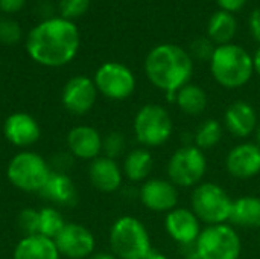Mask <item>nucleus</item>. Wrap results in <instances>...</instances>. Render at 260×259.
Segmentation results:
<instances>
[{
  "instance_id": "nucleus-24",
  "label": "nucleus",
  "mask_w": 260,
  "mask_h": 259,
  "mask_svg": "<svg viewBox=\"0 0 260 259\" xmlns=\"http://www.w3.org/2000/svg\"><path fill=\"white\" fill-rule=\"evenodd\" d=\"M178 108L187 116H200L207 108V95L197 84H186L175 95Z\"/></svg>"
},
{
  "instance_id": "nucleus-7",
  "label": "nucleus",
  "mask_w": 260,
  "mask_h": 259,
  "mask_svg": "<svg viewBox=\"0 0 260 259\" xmlns=\"http://www.w3.org/2000/svg\"><path fill=\"white\" fill-rule=\"evenodd\" d=\"M6 176L14 188L24 192H40L50 176V168L40 154L20 151L11 159Z\"/></svg>"
},
{
  "instance_id": "nucleus-4",
  "label": "nucleus",
  "mask_w": 260,
  "mask_h": 259,
  "mask_svg": "<svg viewBox=\"0 0 260 259\" xmlns=\"http://www.w3.org/2000/svg\"><path fill=\"white\" fill-rule=\"evenodd\" d=\"M111 253L117 259H146L154 250L145 224L131 215L117 218L110 229Z\"/></svg>"
},
{
  "instance_id": "nucleus-18",
  "label": "nucleus",
  "mask_w": 260,
  "mask_h": 259,
  "mask_svg": "<svg viewBox=\"0 0 260 259\" xmlns=\"http://www.w3.org/2000/svg\"><path fill=\"white\" fill-rule=\"evenodd\" d=\"M67 148L76 159L94 160L102 153V136L93 127L78 125L67 134Z\"/></svg>"
},
{
  "instance_id": "nucleus-23",
  "label": "nucleus",
  "mask_w": 260,
  "mask_h": 259,
  "mask_svg": "<svg viewBox=\"0 0 260 259\" xmlns=\"http://www.w3.org/2000/svg\"><path fill=\"white\" fill-rule=\"evenodd\" d=\"M152 168H154V157L151 151L148 148H136L125 156L122 172L129 182L139 183V182H146L149 179Z\"/></svg>"
},
{
  "instance_id": "nucleus-17",
  "label": "nucleus",
  "mask_w": 260,
  "mask_h": 259,
  "mask_svg": "<svg viewBox=\"0 0 260 259\" xmlns=\"http://www.w3.org/2000/svg\"><path fill=\"white\" fill-rule=\"evenodd\" d=\"M259 116L254 107L245 101H236L230 104L224 113L225 130L238 139H245L256 131Z\"/></svg>"
},
{
  "instance_id": "nucleus-36",
  "label": "nucleus",
  "mask_w": 260,
  "mask_h": 259,
  "mask_svg": "<svg viewBox=\"0 0 260 259\" xmlns=\"http://www.w3.org/2000/svg\"><path fill=\"white\" fill-rule=\"evenodd\" d=\"M184 249V252H183V259H201L200 258V255H198V252H197V249H195V244L193 246H186V247H183Z\"/></svg>"
},
{
  "instance_id": "nucleus-10",
  "label": "nucleus",
  "mask_w": 260,
  "mask_h": 259,
  "mask_svg": "<svg viewBox=\"0 0 260 259\" xmlns=\"http://www.w3.org/2000/svg\"><path fill=\"white\" fill-rule=\"evenodd\" d=\"M94 85L105 98L123 101L133 95L136 89V78L125 64L111 61L98 69L94 75Z\"/></svg>"
},
{
  "instance_id": "nucleus-9",
  "label": "nucleus",
  "mask_w": 260,
  "mask_h": 259,
  "mask_svg": "<svg viewBox=\"0 0 260 259\" xmlns=\"http://www.w3.org/2000/svg\"><path fill=\"white\" fill-rule=\"evenodd\" d=\"M206 171V154L195 145H181L168 162V177L177 188L198 186L203 183Z\"/></svg>"
},
{
  "instance_id": "nucleus-19",
  "label": "nucleus",
  "mask_w": 260,
  "mask_h": 259,
  "mask_svg": "<svg viewBox=\"0 0 260 259\" xmlns=\"http://www.w3.org/2000/svg\"><path fill=\"white\" fill-rule=\"evenodd\" d=\"M88 179L98 191L111 194L120 189L123 182V172L114 159L99 156L90 163Z\"/></svg>"
},
{
  "instance_id": "nucleus-11",
  "label": "nucleus",
  "mask_w": 260,
  "mask_h": 259,
  "mask_svg": "<svg viewBox=\"0 0 260 259\" xmlns=\"http://www.w3.org/2000/svg\"><path fill=\"white\" fill-rule=\"evenodd\" d=\"M53 241L59 255L69 259H85L94 253V235L82 224L66 223Z\"/></svg>"
},
{
  "instance_id": "nucleus-33",
  "label": "nucleus",
  "mask_w": 260,
  "mask_h": 259,
  "mask_svg": "<svg viewBox=\"0 0 260 259\" xmlns=\"http://www.w3.org/2000/svg\"><path fill=\"white\" fill-rule=\"evenodd\" d=\"M250 31L256 41L260 43V8L254 9L250 17Z\"/></svg>"
},
{
  "instance_id": "nucleus-27",
  "label": "nucleus",
  "mask_w": 260,
  "mask_h": 259,
  "mask_svg": "<svg viewBox=\"0 0 260 259\" xmlns=\"http://www.w3.org/2000/svg\"><path fill=\"white\" fill-rule=\"evenodd\" d=\"M40 212V224H38V235L47 237L50 240H55L56 235L62 231L66 226L62 214L55 208H43Z\"/></svg>"
},
{
  "instance_id": "nucleus-25",
  "label": "nucleus",
  "mask_w": 260,
  "mask_h": 259,
  "mask_svg": "<svg viewBox=\"0 0 260 259\" xmlns=\"http://www.w3.org/2000/svg\"><path fill=\"white\" fill-rule=\"evenodd\" d=\"M236 29L238 24L235 17L227 11H218L209 20L207 34L213 43L222 46V44H230L232 38L236 34Z\"/></svg>"
},
{
  "instance_id": "nucleus-40",
  "label": "nucleus",
  "mask_w": 260,
  "mask_h": 259,
  "mask_svg": "<svg viewBox=\"0 0 260 259\" xmlns=\"http://www.w3.org/2000/svg\"><path fill=\"white\" fill-rule=\"evenodd\" d=\"M254 137H256V143H257V145H260V121H259V124H257V127H256Z\"/></svg>"
},
{
  "instance_id": "nucleus-31",
  "label": "nucleus",
  "mask_w": 260,
  "mask_h": 259,
  "mask_svg": "<svg viewBox=\"0 0 260 259\" xmlns=\"http://www.w3.org/2000/svg\"><path fill=\"white\" fill-rule=\"evenodd\" d=\"M90 0H61L59 9L62 14V18H75L82 15L88 9Z\"/></svg>"
},
{
  "instance_id": "nucleus-28",
  "label": "nucleus",
  "mask_w": 260,
  "mask_h": 259,
  "mask_svg": "<svg viewBox=\"0 0 260 259\" xmlns=\"http://www.w3.org/2000/svg\"><path fill=\"white\" fill-rule=\"evenodd\" d=\"M125 148H126V139H125L123 133H120V131H111L102 139L104 156H107L110 159L116 160L119 156L123 154Z\"/></svg>"
},
{
  "instance_id": "nucleus-6",
  "label": "nucleus",
  "mask_w": 260,
  "mask_h": 259,
  "mask_svg": "<svg viewBox=\"0 0 260 259\" xmlns=\"http://www.w3.org/2000/svg\"><path fill=\"white\" fill-rule=\"evenodd\" d=\"M133 130L143 148L165 145L174 134V122L169 111L158 104L143 105L134 116Z\"/></svg>"
},
{
  "instance_id": "nucleus-5",
  "label": "nucleus",
  "mask_w": 260,
  "mask_h": 259,
  "mask_svg": "<svg viewBox=\"0 0 260 259\" xmlns=\"http://www.w3.org/2000/svg\"><path fill=\"white\" fill-rule=\"evenodd\" d=\"M190 206L198 220L207 226L229 223L233 200L218 183L203 182L193 188Z\"/></svg>"
},
{
  "instance_id": "nucleus-14",
  "label": "nucleus",
  "mask_w": 260,
  "mask_h": 259,
  "mask_svg": "<svg viewBox=\"0 0 260 259\" xmlns=\"http://www.w3.org/2000/svg\"><path fill=\"white\" fill-rule=\"evenodd\" d=\"M166 234L181 247L193 246L201 234V221L192 209L175 208L166 214L165 218Z\"/></svg>"
},
{
  "instance_id": "nucleus-37",
  "label": "nucleus",
  "mask_w": 260,
  "mask_h": 259,
  "mask_svg": "<svg viewBox=\"0 0 260 259\" xmlns=\"http://www.w3.org/2000/svg\"><path fill=\"white\" fill-rule=\"evenodd\" d=\"M88 259H117L113 253H107V252H99V253H93Z\"/></svg>"
},
{
  "instance_id": "nucleus-29",
  "label": "nucleus",
  "mask_w": 260,
  "mask_h": 259,
  "mask_svg": "<svg viewBox=\"0 0 260 259\" xmlns=\"http://www.w3.org/2000/svg\"><path fill=\"white\" fill-rule=\"evenodd\" d=\"M18 227L20 231L24 234L23 237L27 235H38V224H40V212L32 209V208H26L18 214Z\"/></svg>"
},
{
  "instance_id": "nucleus-1",
  "label": "nucleus",
  "mask_w": 260,
  "mask_h": 259,
  "mask_svg": "<svg viewBox=\"0 0 260 259\" xmlns=\"http://www.w3.org/2000/svg\"><path fill=\"white\" fill-rule=\"evenodd\" d=\"M79 47L78 27L66 18H50L34 27L26 49L34 61L47 67H59L72 61Z\"/></svg>"
},
{
  "instance_id": "nucleus-8",
  "label": "nucleus",
  "mask_w": 260,
  "mask_h": 259,
  "mask_svg": "<svg viewBox=\"0 0 260 259\" xmlns=\"http://www.w3.org/2000/svg\"><path fill=\"white\" fill-rule=\"evenodd\" d=\"M195 249L201 259H239L242 241L236 229L224 223L203 229Z\"/></svg>"
},
{
  "instance_id": "nucleus-22",
  "label": "nucleus",
  "mask_w": 260,
  "mask_h": 259,
  "mask_svg": "<svg viewBox=\"0 0 260 259\" xmlns=\"http://www.w3.org/2000/svg\"><path fill=\"white\" fill-rule=\"evenodd\" d=\"M229 224L233 227L260 229V197L242 195L233 200Z\"/></svg>"
},
{
  "instance_id": "nucleus-15",
  "label": "nucleus",
  "mask_w": 260,
  "mask_h": 259,
  "mask_svg": "<svg viewBox=\"0 0 260 259\" xmlns=\"http://www.w3.org/2000/svg\"><path fill=\"white\" fill-rule=\"evenodd\" d=\"M98 98L94 81L87 76H73L67 81L62 90V105L72 114H87Z\"/></svg>"
},
{
  "instance_id": "nucleus-20",
  "label": "nucleus",
  "mask_w": 260,
  "mask_h": 259,
  "mask_svg": "<svg viewBox=\"0 0 260 259\" xmlns=\"http://www.w3.org/2000/svg\"><path fill=\"white\" fill-rule=\"evenodd\" d=\"M43 198L59 205V206H73L78 202V191L75 182L61 171H50L49 179L38 192Z\"/></svg>"
},
{
  "instance_id": "nucleus-3",
  "label": "nucleus",
  "mask_w": 260,
  "mask_h": 259,
  "mask_svg": "<svg viewBox=\"0 0 260 259\" xmlns=\"http://www.w3.org/2000/svg\"><path fill=\"white\" fill-rule=\"evenodd\" d=\"M210 70L219 85L225 89H239L251 79L254 63L244 47L222 44L215 49L210 60Z\"/></svg>"
},
{
  "instance_id": "nucleus-30",
  "label": "nucleus",
  "mask_w": 260,
  "mask_h": 259,
  "mask_svg": "<svg viewBox=\"0 0 260 259\" xmlns=\"http://www.w3.org/2000/svg\"><path fill=\"white\" fill-rule=\"evenodd\" d=\"M215 46H213V41L210 38H204V37H200L197 40L192 41V46H190V56H195L197 60H201V61H210L213 53H215Z\"/></svg>"
},
{
  "instance_id": "nucleus-21",
  "label": "nucleus",
  "mask_w": 260,
  "mask_h": 259,
  "mask_svg": "<svg viewBox=\"0 0 260 259\" xmlns=\"http://www.w3.org/2000/svg\"><path fill=\"white\" fill-rule=\"evenodd\" d=\"M59 256L55 241L43 235L23 237L12 253V259H59Z\"/></svg>"
},
{
  "instance_id": "nucleus-35",
  "label": "nucleus",
  "mask_w": 260,
  "mask_h": 259,
  "mask_svg": "<svg viewBox=\"0 0 260 259\" xmlns=\"http://www.w3.org/2000/svg\"><path fill=\"white\" fill-rule=\"evenodd\" d=\"M26 0H0V9L5 12H17Z\"/></svg>"
},
{
  "instance_id": "nucleus-39",
  "label": "nucleus",
  "mask_w": 260,
  "mask_h": 259,
  "mask_svg": "<svg viewBox=\"0 0 260 259\" xmlns=\"http://www.w3.org/2000/svg\"><path fill=\"white\" fill-rule=\"evenodd\" d=\"M146 259H171L169 256H166L165 253H161V252H157V250H152L148 256H146Z\"/></svg>"
},
{
  "instance_id": "nucleus-32",
  "label": "nucleus",
  "mask_w": 260,
  "mask_h": 259,
  "mask_svg": "<svg viewBox=\"0 0 260 259\" xmlns=\"http://www.w3.org/2000/svg\"><path fill=\"white\" fill-rule=\"evenodd\" d=\"M21 37V31L17 23L11 20L0 21V41L3 44H15Z\"/></svg>"
},
{
  "instance_id": "nucleus-26",
  "label": "nucleus",
  "mask_w": 260,
  "mask_h": 259,
  "mask_svg": "<svg viewBox=\"0 0 260 259\" xmlns=\"http://www.w3.org/2000/svg\"><path fill=\"white\" fill-rule=\"evenodd\" d=\"M224 136V125L216 119H206L193 133V145L201 151L215 148Z\"/></svg>"
},
{
  "instance_id": "nucleus-12",
  "label": "nucleus",
  "mask_w": 260,
  "mask_h": 259,
  "mask_svg": "<svg viewBox=\"0 0 260 259\" xmlns=\"http://www.w3.org/2000/svg\"><path fill=\"white\" fill-rule=\"evenodd\" d=\"M139 198L151 212L168 214L177 208L178 189L169 179H148L139 189Z\"/></svg>"
},
{
  "instance_id": "nucleus-13",
  "label": "nucleus",
  "mask_w": 260,
  "mask_h": 259,
  "mask_svg": "<svg viewBox=\"0 0 260 259\" xmlns=\"http://www.w3.org/2000/svg\"><path fill=\"white\" fill-rule=\"evenodd\" d=\"M227 172L238 180H250L260 174V145L242 142L233 147L225 157Z\"/></svg>"
},
{
  "instance_id": "nucleus-2",
  "label": "nucleus",
  "mask_w": 260,
  "mask_h": 259,
  "mask_svg": "<svg viewBox=\"0 0 260 259\" xmlns=\"http://www.w3.org/2000/svg\"><path fill=\"white\" fill-rule=\"evenodd\" d=\"M145 72L152 85L166 95H175L189 84L193 72L192 56L175 44L154 47L145 60Z\"/></svg>"
},
{
  "instance_id": "nucleus-16",
  "label": "nucleus",
  "mask_w": 260,
  "mask_h": 259,
  "mask_svg": "<svg viewBox=\"0 0 260 259\" xmlns=\"http://www.w3.org/2000/svg\"><path fill=\"white\" fill-rule=\"evenodd\" d=\"M3 134L12 145L26 148L40 139L41 130L34 116L24 111H15L6 118L3 124Z\"/></svg>"
},
{
  "instance_id": "nucleus-34",
  "label": "nucleus",
  "mask_w": 260,
  "mask_h": 259,
  "mask_svg": "<svg viewBox=\"0 0 260 259\" xmlns=\"http://www.w3.org/2000/svg\"><path fill=\"white\" fill-rule=\"evenodd\" d=\"M245 2L247 0H218V3L222 8V11H227L230 14L242 9V6L245 5Z\"/></svg>"
},
{
  "instance_id": "nucleus-38",
  "label": "nucleus",
  "mask_w": 260,
  "mask_h": 259,
  "mask_svg": "<svg viewBox=\"0 0 260 259\" xmlns=\"http://www.w3.org/2000/svg\"><path fill=\"white\" fill-rule=\"evenodd\" d=\"M253 63H254V72L260 76V46L259 49L256 50L254 56H253Z\"/></svg>"
}]
</instances>
